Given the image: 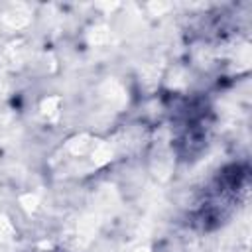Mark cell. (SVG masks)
Segmentation results:
<instances>
[{"instance_id": "1", "label": "cell", "mask_w": 252, "mask_h": 252, "mask_svg": "<svg viewBox=\"0 0 252 252\" xmlns=\"http://www.w3.org/2000/svg\"><path fill=\"white\" fill-rule=\"evenodd\" d=\"M59 108H61V96H47L41 100L39 110L47 120H57L59 116Z\"/></svg>"}, {"instance_id": "2", "label": "cell", "mask_w": 252, "mask_h": 252, "mask_svg": "<svg viewBox=\"0 0 252 252\" xmlns=\"http://www.w3.org/2000/svg\"><path fill=\"white\" fill-rule=\"evenodd\" d=\"M20 205H22V209L24 211H28V213H32V211H35L37 209V203H39V197L35 195V193H26V195H20Z\"/></svg>"}, {"instance_id": "3", "label": "cell", "mask_w": 252, "mask_h": 252, "mask_svg": "<svg viewBox=\"0 0 252 252\" xmlns=\"http://www.w3.org/2000/svg\"><path fill=\"white\" fill-rule=\"evenodd\" d=\"M10 236H12V224L4 217H0V240H6Z\"/></svg>"}, {"instance_id": "4", "label": "cell", "mask_w": 252, "mask_h": 252, "mask_svg": "<svg viewBox=\"0 0 252 252\" xmlns=\"http://www.w3.org/2000/svg\"><path fill=\"white\" fill-rule=\"evenodd\" d=\"M134 252H148V248H136Z\"/></svg>"}]
</instances>
